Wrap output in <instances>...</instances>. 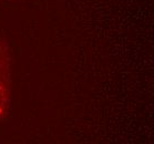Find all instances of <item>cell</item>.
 <instances>
[{
  "mask_svg": "<svg viewBox=\"0 0 154 144\" xmlns=\"http://www.w3.org/2000/svg\"><path fill=\"white\" fill-rule=\"evenodd\" d=\"M4 1H8V2H16V1H20V0H4Z\"/></svg>",
  "mask_w": 154,
  "mask_h": 144,
  "instance_id": "cell-2",
  "label": "cell"
},
{
  "mask_svg": "<svg viewBox=\"0 0 154 144\" xmlns=\"http://www.w3.org/2000/svg\"><path fill=\"white\" fill-rule=\"evenodd\" d=\"M11 56L5 35L0 31V120L9 114L11 106Z\"/></svg>",
  "mask_w": 154,
  "mask_h": 144,
  "instance_id": "cell-1",
  "label": "cell"
}]
</instances>
